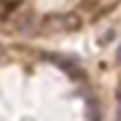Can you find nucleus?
<instances>
[{"instance_id": "obj_2", "label": "nucleus", "mask_w": 121, "mask_h": 121, "mask_svg": "<svg viewBox=\"0 0 121 121\" xmlns=\"http://www.w3.org/2000/svg\"><path fill=\"white\" fill-rule=\"evenodd\" d=\"M12 26H14V33L33 36V33H38V31H40V19H38L33 12H22V14L12 22Z\"/></svg>"}, {"instance_id": "obj_3", "label": "nucleus", "mask_w": 121, "mask_h": 121, "mask_svg": "<svg viewBox=\"0 0 121 121\" xmlns=\"http://www.w3.org/2000/svg\"><path fill=\"white\" fill-rule=\"evenodd\" d=\"M48 59H50V62H55V64H59L64 71H69L71 76H76V69H78V64L74 62V59H69V57H59V55H50Z\"/></svg>"}, {"instance_id": "obj_5", "label": "nucleus", "mask_w": 121, "mask_h": 121, "mask_svg": "<svg viewBox=\"0 0 121 121\" xmlns=\"http://www.w3.org/2000/svg\"><path fill=\"white\" fill-rule=\"evenodd\" d=\"M116 59L121 62V45H119V50H116Z\"/></svg>"}, {"instance_id": "obj_1", "label": "nucleus", "mask_w": 121, "mask_h": 121, "mask_svg": "<svg viewBox=\"0 0 121 121\" xmlns=\"http://www.w3.org/2000/svg\"><path fill=\"white\" fill-rule=\"evenodd\" d=\"M78 26H81V17L74 12H55L40 22V29H45L48 33H71Z\"/></svg>"}, {"instance_id": "obj_4", "label": "nucleus", "mask_w": 121, "mask_h": 121, "mask_svg": "<svg viewBox=\"0 0 121 121\" xmlns=\"http://www.w3.org/2000/svg\"><path fill=\"white\" fill-rule=\"evenodd\" d=\"M116 100H119V102H121V86H119V88H116Z\"/></svg>"}]
</instances>
